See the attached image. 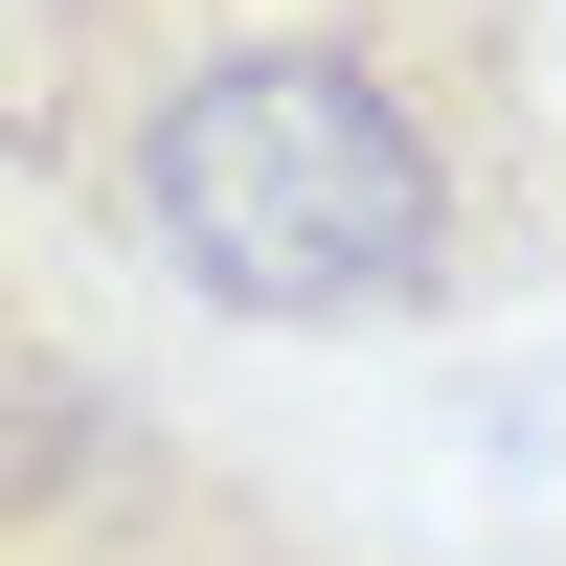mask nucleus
Masks as SVG:
<instances>
[{"label":"nucleus","instance_id":"f257e3e1","mask_svg":"<svg viewBox=\"0 0 566 566\" xmlns=\"http://www.w3.org/2000/svg\"><path fill=\"white\" fill-rule=\"evenodd\" d=\"M0 205L227 340H431L566 250V0H0Z\"/></svg>","mask_w":566,"mask_h":566},{"label":"nucleus","instance_id":"f03ea898","mask_svg":"<svg viewBox=\"0 0 566 566\" xmlns=\"http://www.w3.org/2000/svg\"><path fill=\"white\" fill-rule=\"evenodd\" d=\"M0 566H363L340 522H317L295 476H250L227 431H181V408H136L114 453H91L69 499H45Z\"/></svg>","mask_w":566,"mask_h":566},{"label":"nucleus","instance_id":"7ed1b4c3","mask_svg":"<svg viewBox=\"0 0 566 566\" xmlns=\"http://www.w3.org/2000/svg\"><path fill=\"white\" fill-rule=\"evenodd\" d=\"M136 408H159V386H136V363H114V340H91V317H69V295H45V272H23V250H0V544H23V522H45V499H69V476H91V453H114V431H136Z\"/></svg>","mask_w":566,"mask_h":566}]
</instances>
